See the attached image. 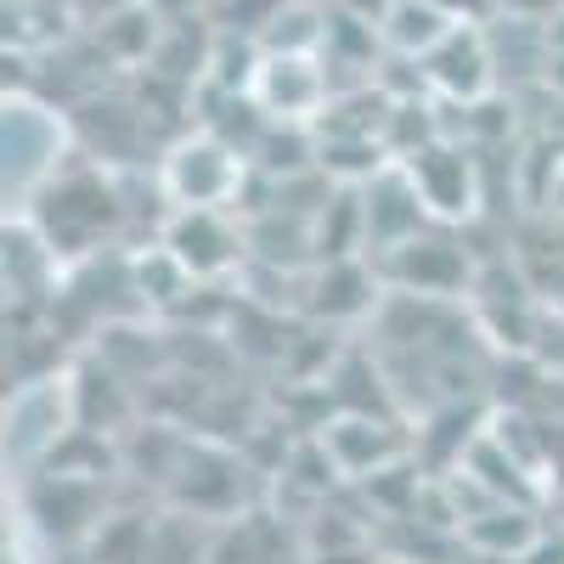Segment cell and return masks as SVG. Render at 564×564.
<instances>
[{"instance_id":"10","label":"cell","mask_w":564,"mask_h":564,"mask_svg":"<svg viewBox=\"0 0 564 564\" xmlns=\"http://www.w3.org/2000/svg\"><path fill=\"white\" fill-rule=\"evenodd\" d=\"M423 74H430V85L441 90V97H452L463 108L486 102L491 85H497V57L486 45V29L480 23H457L435 52L423 57Z\"/></svg>"},{"instance_id":"8","label":"cell","mask_w":564,"mask_h":564,"mask_svg":"<svg viewBox=\"0 0 564 564\" xmlns=\"http://www.w3.org/2000/svg\"><path fill=\"white\" fill-rule=\"evenodd\" d=\"M159 243L193 271V282H215L243 260V231L226 220V209H175Z\"/></svg>"},{"instance_id":"11","label":"cell","mask_w":564,"mask_h":564,"mask_svg":"<svg viewBox=\"0 0 564 564\" xmlns=\"http://www.w3.org/2000/svg\"><path fill=\"white\" fill-rule=\"evenodd\" d=\"M372 305H379V271H367L356 254L316 260V271L305 276L300 311L311 322H350V316H367Z\"/></svg>"},{"instance_id":"1","label":"cell","mask_w":564,"mask_h":564,"mask_svg":"<svg viewBox=\"0 0 564 564\" xmlns=\"http://www.w3.org/2000/svg\"><path fill=\"white\" fill-rule=\"evenodd\" d=\"M29 220L45 231V243H52L63 260H74V254H97L102 243L119 238L124 204H119L113 181L97 164H74V170L45 175V186L34 193Z\"/></svg>"},{"instance_id":"6","label":"cell","mask_w":564,"mask_h":564,"mask_svg":"<svg viewBox=\"0 0 564 564\" xmlns=\"http://www.w3.org/2000/svg\"><path fill=\"white\" fill-rule=\"evenodd\" d=\"M361 204H367V254H390L406 238H417V231L435 226L430 204H423L417 181H412V170L401 159L384 164L379 175L361 186Z\"/></svg>"},{"instance_id":"15","label":"cell","mask_w":564,"mask_h":564,"mask_svg":"<svg viewBox=\"0 0 564 564\" xmlns=\"http://www.w3.org/2000/svg\"><path fill=\"white\" fill-rule=\"evenodd\" d=\"M198 513H159L153 520V542H148V564H215V542L193 525Z\"/></svg>"},{"instance_id":"5","label":"cell","mask_w":564,"mask_h":564,"mask_svg":"<svg viewBox=\"0 0 564 564\" xmlns=\"http://www.w3.org/2000/svg\"><path fill=\"white\" fill-rule=\"evenodd\" d=\"M379 276L395 282V294H423V300H446V294H463L468 282V254L457 249V238L446 231H417L401 249L379 254Z\"/></svg>"},{"instance_id":"19","label":"cell","mask_w":564,"mask_h":564,"mask_svg":"<svg viewBox=\"0 0 564 564\" xmlns=\"http://www.w3.org/2000/svg\"><path fill=\"white\" fill-rule=\"evenodd\" d=\"M379 564H406V558H379Z\"/></svg>"},{"instance_id":"3","label":"cell","mask_w":564,"mask_h":564,"mask_svg":"<svg viewBox=\"0 0 564 564\" xmlns=\"http://www.w3.org/2000/svg\"><path fill=\"white\" fill-rule=\"evenodd\" d=\"M249 102L271 124H311L327 108V63L316 52H294V45H265L254 52Z\"/></svg>"},{"instance_id":"16","label":"cell","mask_w":564,"mask_h":564,"mask_svg":"<svg viewBox=\"0 0 564 564\" xmlns=\"http://www.w3.org/2000/svg\"><path fill=\"white\" fill-rule=\"evenodd\" d=\"M148 542H153V520H141V513H102L85 553L90 564H148Z\"/></svg>"},{"instance_id":"2","label":"cell","mask_w":564,"mask_h":564,"mask_svg":"<svg viewBox=\"0 0 564 564\" xmlns=\"http://www.w3.org/2000/svg\"><path fill=\"white\" fill-rule=\"evenodd\" d=\"M243 175H249L243 153L231 148L226 135L198 130V135H181L175 148L164 153L159 193L175 209H226L231 198L243 193Z\"/></svg>"},{"instance_id":"18","label":"cell","mask_w":564,"mask_h":564,"mask_svg":"<svg viewBox=\"0 0 564 564\" xmlns=\"http://www.w3.org/2000/svg\"><path fill=\"white\" fill-rule=\"evenodd\" d=\"M300 7H339V0H300Z\"/></svg>"},{"instance_id":"4","label":"cell","mask_w":564,"mask_h":564,"mask_svg":"<svg viewBox=\"0 0 564 564\" xmlns=\"http://www.w3.org/2000/svg\"><path fill=\"white\" fill-rule=\"evenodd\" d=\"M164 491H170L175 508L198 513V520H238V508H243V457L226 452L209 435H186Z\"/></svg>"},{"instance_id":"9","label":"cell","mask_w":564,"mask_h":564,"mask_svg":"<svg viewBox=\"0 0 564 564\" xmlns=\"http://www.w3.org/2000/svg\"><path fill=\"white\" fill-rule=\"evenodd\" d=\"M401 164L412 170L423 204H430V215H435L441 226L475 215L480 186H475V164H468V153H463V148H452V141H441V135H435V141H423V148H412Z\"/></svg>"},{"instance_id":"13","label":"cell","mask_w":564,"mask_h":564,"mask_svg":"<svg viewBox=\"0 0 564 564\" xmlns=\"http://www.w3.org/2000/svg\"><path fill=\"white\" fill-rule=\"evenodd\" d=\"M452 12H441L435 0H384V18H379V40L401 57H430L435 45L452 34Z\"/></svg>"},{"instance_id":"17","label":"cell","mask_w":564,"mask_h":564,"mask_svg":"<svg viewBox=\"0 0 564 564\" xmlns=\"http://www.w3.org/2000/svg\"><path fill=\"white\" fill-rule=\"evenodd\" d=\"M305 564H379V553H372V542H345V547L305 553Z\"/></svg>"},{"instance_id":"14","label":"cell","mask_w":564,"mask_h":564,"mask_svg":"<svg viewBox=\"0 0 564 564\" xmlns=\"http://www.w3.org/2000/svg\"><path fill=\"white\" fill-rule=\"evenodd\" d=\"M124 265H130V294H135V305H148V311H164V305H175L181 294H193V271H186L164 243L148 249V254L135 249Z\"/></svg>"},{"instance_id":"7","label":"cell","mask_w":564,"mask_h":564,"mask_svg":"<svg viewBox=\"0 0 564 564\" xmlns=\"http://www.w3.org/2000/svg\"><path fill=\"white\" fill-rule=\"evenodd\" d=\"M322 441L334 452V463L345 468V480H367L379 468L401 463L417 441H406V430L390 412H339L322 423Z\"/></svg>"},{"instance_id":"12","label":"cell","mask_w":564,"mask_h":564,"mask_svg":"<svg viewBox=\"0 0 564 564\" xmlns=\"http://www.w3.org/2000/svg\"><path fill=\"white\" fill-rule=\"evenodd\" d=\"M457 536L475 547V553H491V558H520L536 536H542V525H536V508L531 502H486L480 513H468V520L457 525Z\"/></svg>"}]
</instances>
